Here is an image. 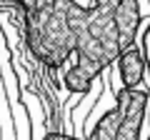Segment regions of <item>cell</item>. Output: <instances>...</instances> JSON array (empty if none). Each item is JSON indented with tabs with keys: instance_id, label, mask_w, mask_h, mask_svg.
Returning <instances> with one entry per match:
<instances>
[{
	"instance_id": "1",
	"label": "cell",
	"mask_w": 150,
	"mask_h": 140,
	"mask_svg": "<svg viewBox=\"0 0 150 140\" xmlns=\"http://www.w3.org/2000/svg\"><path fill=\"white\" fill-rule=\"evenodd\" d=\"M118 108H120L118 140H140L145 108H148V93L143 88H123L118 93Z\"/></svg>"
},
{
	"instance_id": "5",
	"label": "cell",
	"mask_w": 150,
	"mask_h": 140,
	"mask_svg": "<svg viewBox=\"0 0 150 140\" xmlns=\"http://www.w3.org/2000/svg\"><path fill=\"white\" fill-rule=\"evenodd\" d=\"M43 140H83V138H75V135H65V133H48Z\"/></svg>"
},
{
	"instance_id": "2",
	"label": "cell",
	"mask_w": 150,
	"mask_h": 140,
	"mask_svg": "<svg viewBox=\"0 0 150 140\" xmlns=\"http://www.w3.org/2000/svg\"><path fill=\"white\" fill-rule=\"evenodd\" d=\"M118 70H120L123 88H140V80H143L145 70H148L143 50L128 48V50H125V53L118 58Z\"/></svg>"
},
{
	"instance_id": "4",
	"label": "cell",
	"mask_w": 150,
	"mask_h": 140,
	"mask_svg": "<svg viewBox=\"0 0 150 140\" xmlns=\"http://www.w3.org/2000/svg\"><path fill=\"white\" fill-rule=\"evenodd\" d=\"M140 50H143V55H145V65H148V75H150V25L145 28V33H143ZM148 118H150V115H148ZM148 140H150V138H148Z\"/></svg>"
},
{
	"instance_id": "3",
	"label": "cell",
	"mask_w": 150,
	"mask_h": 140,
	"mask_svg": "<svg viewBox=\"0 0 150 140\" xmlns=\"http://www.w3.org/2000/svg\"><path fill=\"white\" fill-rule=\"evenodd\" d=\"M118 128H120V108H112L98 120L88 140H118Z\"/></svg>"
}]
</instances>
